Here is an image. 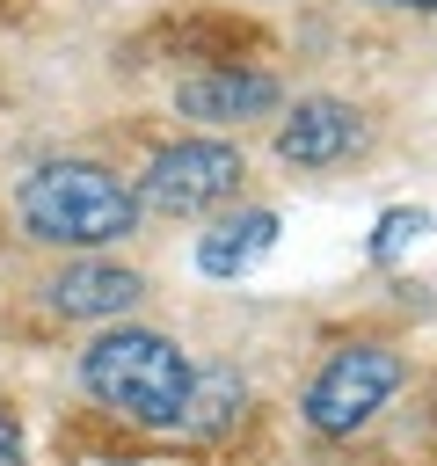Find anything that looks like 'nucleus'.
I'll return each instance as SVG.
<instances>
[{
  "label": "nucleus",
  "mask_w": 437,
  "mask_h": 466,
  "mask_svg": "<svg viewBox=\"0 0 437 466\" xmlns=\"http://www.w3.org/2000/svg\"><path fill=\"white\" fill-rule=\"evenodd\" d=\"M15 218L29 240L44 248H117L124 233H138V189L102 167V160H80V153H58V160H36L22 182H15Z\"/></svg>",
  "instance_id": "nucleus-1"
},
{
  "label": "nucleus",
  "mask_w": 437,
  "mask_h": 466,
  "mask_svg": "<svg viewBox=\"0 0 437 466\" xmlns=\"http://www.w3.org/2000/svg\"><path fill=\"white\" fill-rule=\"evenodd\" d=\"M189 379H197L189 350L175 335H160V328H124L117 320L80 350V386L102 408H117L124 422H138V430H182Z\"/></svg>",
  "instance_id": "nucleus-2"
},
{
  "label": "nucleus",
  "mask_w": 437,
  "mask_h": 466,
  "mask_svg": "<svg viewBox=\"0 0 437 466\" xmlns=\"http://www.w3.org/2000/svg\"><path fill=\"white\" fill-rule=\"evenodd\" d=\"M248 182V160L233 138H175L146 160V175L131 182L138 189V211H160V218H204V211H226Z\"/></svg>",
  "instance_id": "nucleus-3"
},
{
  "label": "nucleus",
  "mask_w": 437,
  "mask_h": 466,
  "mask_svg": "<svg viewBox=\"0 0 437 466\" xmlns=\"http://www.w3.org/2000/svg\"><path fill=\"white\" fill-rule=\"evenodd\" d=\"M401 379H408L401 350H386V342H342V350L306 379V422H313L320 437H350V430H364V422L401 393Z\"/></svg>",
  "instance_id": "nucleus-4"
},
{
  "label": "nucleus",
  "mask_w": 437,
  "mask_h": 466,
  "mask_svg": "<svg viewBox=\"0 0 437 466\" xmlns=\"http://www.w3.org/2000/svg\"><path fill=\"white\" fill-rule=\"evenodd\" d=\"M277 160L284 167H299V175H320V167H342V160H357L364 146H371V124H364V109L357 102H342V95H299L291 109H284V124H277Z\"/></svg>",
  "instance_id": "nucleus-5"
},
{
  "label": "nucleus",
  "mask_w": 437,
  "mask_h": 466,
  "mask_svg": "<svg viewBox=\"0 0 437 466\" xmlns=\"http://www.w3.org/2000/svg\"><path fill=\"white\" fill-rule=\"evenodd\" d=\"M44 299H51L58 320H124L146 299V277L124 269V262H109V255H80V262H66L44 284Z\"/></svg>",
  "instance_id": "nucleus-6"
},
{
  "label": "nucleus",
  "mask_w": 437,
  "mask_h": 466,
  "mask_svg": "<svg viewBox=\"0 0 437 466\" xmlns=\"http://www.w3.org/2000/svg\"><path fill=\"white\" fill-rule=\"evenodd\" d=\"M175 109L218 131V124H255V116H277V109H284V87H277L269 73H233V66H218V73L182 80V87H175Z\"/></svg>",
  "instance_id": "nucleus-7"
},
{
  "label": "nucleus",
  "mask_w": 437,
  "mask_h": 466,
  "mask_svg": "<svg viewBox=\"0 0 437 466\" xmlns=\"http://www.w3.org/2000/svg\"><path fill=\"white\" fill-rule=\"evenodd\" d=\"M269 248H277V211L248 204V211L211 218V233H197V269L226 284V277H248L255 262H269Z\"/></svg>",
  "instance_id": "nucleus-8"
},
{
  "label": "nucleus",
  "mask_w": 437,
  "mask_h": 466,
  "mask_svg": "<svg viewBox=\"0 0 437 466\" xmlns=\"http://www.w3.org/2000/svg\"><path fill=\"white\" fill-rule=\"evenodd\" d=\"M240 408H248L240 371H226V364H197V379H189V408H182V437H218Z\"/></svg>",
  "instance_id": "nucleus-9"
},
{
  "label": "nucleus",
  "mask_w": 437,
  "mask_h": 466,
  "mask_svg": "<svg viewBox=\"0 0 437 466\" xmlns=\"http://www.w3.org/2000/svg\"><path fill=\"white\" fill-rule=\"evenodd\" d=\"M422 233H430V211H415V204H408V211H379V226H371V262H393V255L415 248Z\"/></svg>",
  "instance_id": "nucleus-10"
},
{
  "label": "nucleus",
  "mask_w": 437,
  "mask_h": 466,
  "mask_svg": "<svg viewBox=\"0 0 437 466\" xmlns=\"http://www.w3.org/2000/svg\"><path fill=\"white\" fill-rule=\"evenodd\" d=\"M0 466H22V430H15L7 408H0Z\"/></svg>",
  "instance_id": "nucleus-11"
},
{
  "label": "nucleus",
  "mask_w": 437,
  "mask_h": 466,
  "mask_svg": "<svg viewBox=\"0 0 437 466\" xmlns=\"http://www.w3.org/2000/svg\"><path fill=\"white\" fill-rule=\"evenodd\" d=\"M371 7H408V15H437V0H371Z\"/></svg>",
  "instance_id": "nucleus-12"
}]
</instances>
